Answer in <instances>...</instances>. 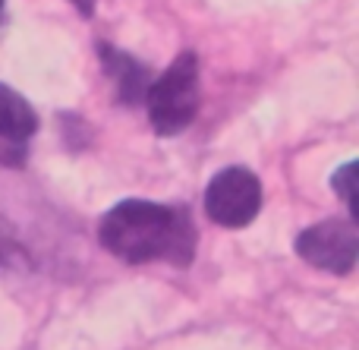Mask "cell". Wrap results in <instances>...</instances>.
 I'll list each match as a JSON object with an SVG mask.
<instances>
[{"instance_id": "1", "label": "cell", "mask_w": 359, "mask_h": 350, "mask_svg": "<svg viewBox=\"0 0 359 350\" xmlns=\"http://www.w3.org/2000/svg\"><path fill=\"white\" fill-rule=\"evenodd\" d=\"M98 240L107 253L130 265L155 262V259L189 265L196 250V227L189 215L180 208L158 206L149 199H126L101 218Z\"/></svg>"}, {"instance_id": "2", "label": "cell", "mask_w": 359, "mask_h": 350, "mask_svg": "<svg viewBox=\"0 0 359 350\" xmlns=\"http://www.w3.org/2000/svg\"><path fill=\"white\" fill-rule=\"evenodd\" d=\"M151 130L158 136H177L198 114V57L183 51L145 92Z\"/></svg>"}, {"instance_id": "3", "label": "cell", "mask_w": 359, "mask_h": 350, "mask_svg": "<svg viewBox=\"0 0 359 350\" xmlns=\"http://www.w3.org/2000/svg\"><path fill=\"white\" fill-rule=\"evenodd\" d=\"M205 212L221 227H246L262 212V183L246 168H224L205 187Z\"/></svg>"}, {"instance_id": "4", "label": "cell", "mask_w": 359, "mask_h": 350, "mask_svg": "<svg viewBox=\"0 0 359 350\" xmlns=\"http://www.w3.org/2000/svg\"><path fill=\"white\" fill-rule=\"evenodd\" d=\"M297 253L316 269L331 271V275H347V271H353L359 256L356 224L344 218L318 221L297 237Z\"/></svg>"}, {"instance_id": "5", "label": "cell", "mask_w": 359, "mask_h": 350, "mask_svg": "<svg viewBox=\"0 0 359 350\" xmlns=\"http://www.w3.org/2000/svg\"><path fill=\"white\" fill-rule=\"evenodd\" d=\"M98 54H101V63H104V73L117 82V98L123 105H139L145 101V92L151 86V76L136 57H130L126 51H117L111 44L101 41L98 44Z\"/></svg>"}, {"instance_id": "6", "label": "cell", "mask_w": 359, "mask_h": 350, "mask_svg": "<svg viewBox=\"0 0 359 350\" xmlns=\"http://www.w3.org/2000/svg\"><path fill=\"white\" fill-rule=\"evenodd\" d=\"M38 133V114L16 88L0 82V139L22 149Z\"/></svg>"}, {"instance_id": "7", "label": "cell", "mask_w": 359, "mask_h": 350, "mask_svg": "<svg viewBox=\"0 0 359 350\" xmlns=\"http://www.w3.org/2000/svg\"><path fill=\"white\" fill-rule=\"evenodd\" d=\"M353 177H356V164L350 161V164H344L341 170H334V177H331V187L337 189V196H341L344 202H347V208H350V215L356 218V183H353Z\"/></svg>"}, {"instance_id": "8", "label": "cell", "mask_w": 359, "mask_h": 350, "mask_svg": "<svg viewBox=\"0 0 359 350\" xmlns=\"http://www.w3.org/2000/svg\"><path fill=\"white\" fill-rule=\"evenodd\" d=\"M76 4V10L82 13V16H92V10H95V0H73Z\"/></svg>"}, {"instance_id": "9", "label": "cell", "mask_w": 359, "mask_h": 350, "mask_svg": "<svg viewBox=\"0 0 359 350\" xmlns=\"http://www.w3.org/2000/svg\"><path fill=\"white\" fill-rule=\"evenodd\" d=\"M0 16H4V0H0Z\"/></svg>"}]
</instances>
